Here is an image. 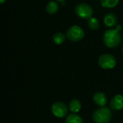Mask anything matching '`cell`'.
Returning <instances> with one entry per match:
<instances>
[{
    "mask_svg": "<svg viewBox=\"0 0 123 123\" xmlns=\"http://www.w3.org/2000/svg\"><path fill=\"white\" fill-rule=\"evenodd\" d=\"M122 40V37L117 30H107L103 35V41L108 48H113L117 47Z\"/></svg>",
    "mask_w": 123,
    "mask_h": 123,
    "instance_id": "obj_1",
    "label": "cell"
},
{
    "mask_svg": "<svg viewBox=\"0 0 123 123\" xmlns=\"http://www.w3.org/2000/svg\"><path fill=\"white\" fill-rule=\"evenodd\" d=\"M112 117V112L107 107H101L96 110L92 115L93 120L96 123H109Z\"/></svg>",
    "mask_w": 123,
    "mask_h": 123,
    "instance_id": "obj_2",
    "label": "cell"
},
{
    "mask_svg": "<svg viewBox=\"0 0 123 123\" xmlns=\"http://www.w3.org/2000/svg\"><path fill=\"white\" fill-rule=\"evenodd\" d=\"M66 35L69 40L72 42H79L83 39L84 36V31L81 27L74 25L68 29Z\"/></svg>",
    "mask_w": 123,
    "mask_h": 123,
    "instance_id": "obj_3",
    "label": "cell"
},
{
    "mask_svg": "<svg viewBox=\"0 0 123 123\" xmlns=\"http://www.w3.org/2000/svg\"><path fill=\"white\" fill-rule=\"evenodd\" d=\"M74 12L75 14L81 19H89L93 14L92 7L85 3H80L77 4L75 7Z\"/></svg>",
    "mask_w": 123,
    "mask_h": 123,
    "instance_id": "obj_4",
    "label": "cell"
},
{
    "mask_svg": "<svg viewBox=\"0 0 123 123\" xmlns=\"http://www.w3.org/2000/svg\"><path fill=\"white\" fill-rule=\"evenodd\" d=\"M116 58L111 54H103L100 55L98 60L99 66L103 69H112L116 66Z\"/></svg>",
    "mask_w": 123,
    "mask_h": 123,
    "instance_id": "obj_5",
    "label": "cell"
},
{
    "mask_svg": "<svg viewBox=\"0 0 123 123\" xmlns=\"http://www.w3.org/2000/svg\"><path fill=\"white\" fill-rule=\"evenodd\" d=\"M52 113L57 117L63 118L66 117L68 112V107L61 102H55L51 107Z\"/></svg>",
    "mask_w": 123,
    "mask_h": 123,
    "instance_id": "obj_6",
    "label": "cell"
},
{
    "mask_svg": "<svg viewBox=\"0 0 123 123\" xmlns=\"http://www.w3.org/2000/svg\"><path fill=\"white\" fill-rule=\"evenodd\" d=\"M110 107L114 110H120L123 108V96L117 94L110 101Z\"/></svg>",
    "mask_w": 123,
    "mask_h": 123,
    "instance_id": "obj_7",
    "label": "cell"
},
{
    "mask_svg": "<svg viewBox=\"0 0 123 123\" xmlns=\"http://www.w3.org/2000/svg\"><path fill=\"white\" fill-rule=\"evenodd\" d=\"M93 100L94 103L99 107H105L107 102V98L106 95L102 92H97L94 94Z\"/></svg>",
    "mask_w": 123,
    "mask_h": 123,
    "instance_id": "obj_8",
    "label": "cell"
},
{
    "mask_svg": "<svg viewBox=\"0 0 123 123\" xmlns=\"http://www.w3.org/2000/svg\"><path fill=\"white\" fill-rule=\"evenodd\" d=\"M104 23L107 27H113L116 25L117 22V16L113 13H107L104 17Z\"/></svg>",
    "mask_w": 123,
    "mask_h": 123,
    "instance_id": "obj_9",
    "label": "cell"
},
{
    "mask_svg": "<svg viewBox=\"0 0 123 123\" xmlns=\"http://www.w3.org/2000/svg\"><path fill=\"white\" fill-rule=\"evenodd\" d=\"M68 108L70 111L73 113H77L80 111L81 108V102L77 99H72L69 104H68Z\"/></svg>",
    "mask_w": 123,
    "mask_h": 123,
    "instance_id": "obj_10",
    "label": "cell"
},
{
    "mask_svg": "<svg viewBox=\"0 0 123 123\" xmlns=\"http://www.w3.org/2000/svg\"><path fill=\"white\" fill-rule=\"evenodd\" d=\"M58 10V4L56 1H51L46 6V12L48 14H55Z\"/></svg>",
    "mask_w": 123,
    "mask_h": 123,
    "instance_id": "obj_11",
    "label": "cell"
},
{
    "mask_svg": "<svg viewBox=\"0 0 123 123\" xmlns=\"http://www.w3.org/2000/svg\"><path fill=\"white\" fill-rule=\"evenodd\" d=\"M66 123H84V121L79 115L76 113H73L66 117Z\"/></svg>",
    "mask_w": 123,
    "mask_h": 123,
    "instance_id": "obj_12",
    "label": "cell"
},
{
    "mask_svg": "<svg viewBox=\"0 0 123 123\" xmlns=\"http://www.w3.org/2000/svg\"><path fill=\"white\" fill-rule=\"evenodd\" d=\"M66 40V36L62 32H56L53 36V42L57 45L62 44Z\"/></svg>",
    "mask_w": 123,
    "mask_h": 123,
    "instance_id": "obj_13",
    "label": "cell"
},
{
    "mask_svg": "<svg viewBox=\"0 0 123 123\" xmlns=\"http://www.w3.org/2000/svg\"><path fill=\"white\" fill-rule=\"evenodd\" d=\"M88 26L91 30H97L99 27V22L95 17H90L88 19Z\"/></svg>",
    "mask_w": 123,
    "mask_h": 123,
    "instance_id": "obj_14",
    "label": "cell"
},
{
    "mask_svg": "<svg viewBox=\"0 0 123 123\" xmlns=\"http://www.w3.org/2000/svg\"><path fill=\"white\" fill-rule=\"evenodd\" d=\"M119 0H100L102 6L105 8H112L117 5Z\"/></svg>",
    "mask_w": 123,
    "mask_h": 123,
    "instance_id": "obj_15",
    "label": "cell"
},
{
    "mask_svg": "<svg viewBox=\"0 0 123 123\" xmlns=\"http://www.w3.org/2000/svg\"><path fill=\"white\" fill-rule=\"evenodd\" d=\"M121 28H122V27H121V26H120V25H118V26L117 27V29H116V30H117V31H120V30H121Z\"/></svg>",
    "mask_w": 123,
    "mask_h": 123,
    "instance_id": "obj_16",
    "label": "cell"
},
{
    "mask_svg": "<svg viewBox=\"0 0 123 123\" xmlns=\"http://www.w3.org/2000/svg\"><path fill=\"white\" fill-rule=\"evenodd\" d=\"M5 1H6V0H0V3H1V4H3Z\"/></svg>",
    "mask_w": 123,
    "mask_h": 123,
    "instance_id": "obj_17",
    "label": "cell"
},
{
    "mask_svg": "<svg viewBox=\"0 0 123 123\" xmlns=\"http://www.w3.org/2000/svg\"><path fill=\"white\" fill-rule=\"evenodd\" d=\"M56 1H61V2H63V1H66V0H56Z\"/></svg>",
    "mask_w": 123,
    "mask_h": 123,
    "instance_id": "obj_18",
    "label": "cell"
},
{
    "mask_svg": "<svg viewBox=\"0 0 123 123\" xmlns=\"http://www.w3.org/2000/svg\"></svg>",
    "mask_w": 123,
    "mask_h": 123,
    "instance_id": "obj_19",
    "label": "cell"
}]
</instances>
